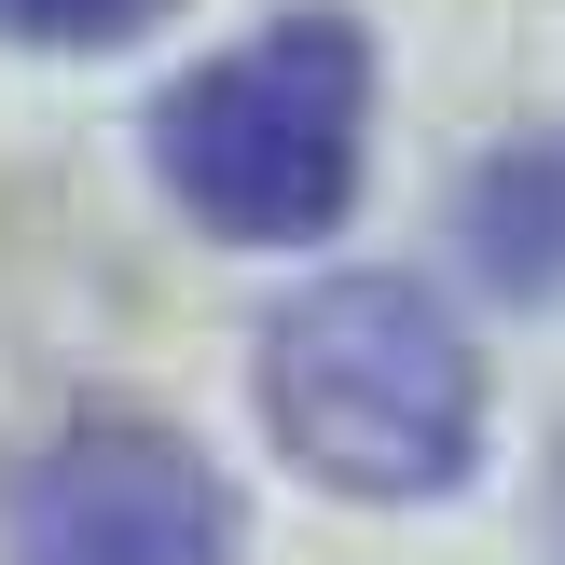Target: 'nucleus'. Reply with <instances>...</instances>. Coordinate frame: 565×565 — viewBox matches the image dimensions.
I'll list each match as a JSON object with an SVG mask.
<instances>
[{"mask_svg":"<svg viewBox=\"0 0 565 565\" xmlns=\"http://www.w3.org/2000/svg\"><path fill=\"white\" fill-rule=\"evenodd\" d=\"M359 138H373L359 14H276L152 97V166L221 248H318L359 207Z\"/></svg>","mask_w":565,"mask_h":565,"instance_id":"f03ea898","label":"nucleus"},{"mask_svg":"<svg viewBox=\"0 0 565 565\" xmlns=\"http://www.w3.org/2000/svg\"><path fill=\"white\" fill-rule=\"evenodd\" d=\"M469 263H483L511 303H552L565 290V125L552 138H511V152L469 180Z\"/></svg>","mask_w":565,"mask_h":565,"instance_id":"20e7f679","label":"nucleus"},{"mask_svg":"<svg viewBox=\"0 0 565 565\" xmlns=\"http://www.w3.org/2000/svg\"><path fill=\"white\" fill-rule=\"evenodd\" d=\"M180 0H0V42H42V55H97V42H138L166 28Z\"/></svg>","mask_w":565,"mask_h":565,"instance_id":"39448f33","label":"nucleus"},{"mask_svg":"<svg viewBox=\"0 0 565 565\" xmlns=\"http://www.w3.org/2000/svg\"><path fill=\"white\" fill-rule=\"evenodd\" d=\"M14 565H235V497L152 414H70L14 497Z\"/></svg>","mask_w":565,"mask_h":565,"instance_id":"7ed1b4c3","label":"nucleus"},{"mask_svg":"<svg viewBox=\"0 0 565 565\" xmlns=\"http://www.w3.org/2000/svg\"><path fill=\"white\" fill-rule=\"evenodd\" d=\"M263 428L303 483L414 511L483 456V359L414 276H331L263 331Z\"/></svg>","mask_w":565,"mask_h":565,"instance_id":"f257e3e1","label":"nucleus"}]
</instances>
